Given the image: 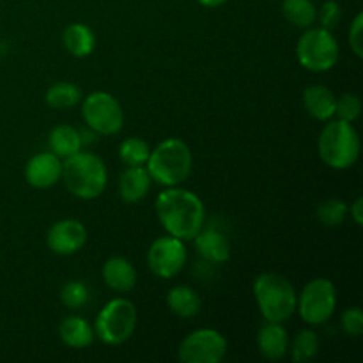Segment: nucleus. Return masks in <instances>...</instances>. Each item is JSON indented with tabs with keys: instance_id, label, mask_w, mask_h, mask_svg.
I'll return each instance as SVG.
<instances>
[{
	"instance_id": "bb28decb",
	"label": "nucleus",
	"mask_w": 363,
	"mask_h": 363,
	"mask_svg": "<svg viewBox=\"0 0 363 363\" xmlns=\"http://www.w3.org/2000/svg\"><path fill=\"white\" fill-rule=\"evenodd\" d=\"M347 213H350V208H347L346 202L339 201V199H328L318 206L315 216H318V222L321 225L339 227L344 223Z\"/></svg>"
},
{
	"instance_id": "f03ea898",
	"label": "nucleus",
	"mask_w": 363,
	"mask_h": 363,
	"mask_svg": "<svg viewBox=\"0 0 363 363\" xmlns=\"http://www.w3.org/2000/svg\"><path fill=\"white\" fill-rule=\"evenodd\" d=\"M66 190L82 201H92L105 191L108 174L101 158L92 152L78 151L62 163V177Z\"/></svg>"
},
{
	"instance_id": "423d86ee",
	"label": "nucleus",
	"mask_w": 363,
	"mask_h": 363,
	"mask_svg": "<svg viewBox=\"0 0 363 363\" xmlns=\"http://www.w3.org/2000/svg\"><path fill=\"white\" fill-rule=\"evenodd\" d=\"M137 330V307L126 298L110 300L94 323V335L108 346H121Z\"/></svg>"
},
{
	"instance_id": "393cba45",
	"label": "nucleus",
	"mask_w": 363,
	"mask_h": 363,
	"mask_svg": "<svg viewBox=\"0 0 363 363\" xmlns=\"http://www.w3.org/2000/svg\"><path fill=\"white\" fill-rule=\"evenodd\" d=\"M149 155H151V147L147 142L138 137L126 138L119 145V158L126 167H144Z\"/></svg>"
},
{
	"instance_id": "f257e3e1",
	"label": "nucleus",
	"mask_w": 363,
	"mask_h": 363,
	"mask_svg": "<svg viewBox=\"0 0 363 363\" xmlns=\"http://www.w3.org/2000/svg\"><path fill=\"white\" fill-rule=\"evenodd\" d=\"M155 208L163 229L181 241H194L204 227V202L190 190L169 186L156 197Z\"/></svg>"
},
{
	"instance_id": "473e14b6",
	"label": "nucleus",
	"mask_w": 363,
	"mask_h": 363,
	"mask_svg": "<svg viewBox=\"0 0 363 363\" xmlns=\"http://www.w3.org/2000/svg\"><path fill=\"white\" fill-rule=\"evenodd\" d=\"M350 213H351V216H353L354 223H357V225H362V223H363V201H362V197H358L357 201L353 202V206L350 208Z\"/></svg>"
},
{
	"instance_id": "c756f323",
	"label": "nucleus",
	"mask_w": 363,
	"mask_h": 363,
	"mask_svg": "<svg viewBox=\"0 0 363 363\" xmlns=\"http://www.w3.org/2000/svg\"><path fill=\"white\" fill-rule=\"evenodd\" d=\"M340 326H342L344 333L350 337H360L363 332V312L362 308L351 307L342 312L340 318Z\"/></svg>"
},
{
	"instance_id": "b1692460",
	"label": "nucleus",
	"mask_w": 363,
	"mask_h": 363,
	"mask_svg": "<svg viewBox=\"0 0 363 363\" xmlns=\"http://www.w3.org/2000/svg\"><path fill=\"white\" fill-rule=\"evenodd\" d=\"M45 99L52 108H73L82 101V89L78 85L71 84V82H57L46 91Z\"/></svg>"
},
{
	"instance_id": "412c9836",
	"label": "nucleus",
	"mask_w": 363,
	"mask_h": 363,
	"mask_svg": "<svg viewBox=\"0 0 363 363\" xmlns=\"http://www.w3.org/2000/svg\"><path fill=\"white\" fill-rule=\"evenodd\" d=\"M82 144H84V140H82L80 131L74 130L73 126H67V124L53 128L48 138L50 151L59 156L60 160H66L82 151Z\"/></svg>"
},
{
	"instance_id": "dca6fc26",
	"label": "nucleus",
	"mask_w": 363,
	"mask_h": 363,
	"mask_svg": "<svg viewBox=\"0 0 363 363\" xmlns=\"http://www.w3.org/2000/svg\"><path fill=\"white\" fill-rule=\"evenodd\" d=\"M337 98L326 85H311L303 91V106L315 121H326L335 117Z\"/></svg>"
},
{
	"instance_id": "1a4fd4ad",
	"label": "nucleus",
	"mask_w": 363,
	"mask_h": 363,
	"mask_svg": "<svg viewBox=\"0 0 363 363\" xmlns=\"http://www.w3.org/2000/svg\"><path fill=\"white\" fill-rule=\"evenodd\" d=\"M82 116L87 126L99 135H116L124 126L123 106L105 91H96L84 99Z\"/></svg>"
},
{
	"instance_id": "2f4dec72",
	"label": "nucleus",
	"mask_w": 363,
	"mask_h": 363,
	"mask_svg": "<svg viewBox=\"0 0 363 363\" xmlns=\"http://www.w3.org/2000/svg\"><path fill=\"white\" fill-rule=\"evenodd\" d=\"M363 14L358 13L350 27V46L358 59L363 57Z\"/></svg>"
},
{
	"instance_id": "6e6552de",
	"label": "nucleus",
	"mask_w": 363,
	"mask_h": 363,
	"mask_svg": "<svg viewBox=\"0 0 363 363\" xmlns=\"http://www.w3.org/2000/svg\"><path fill=\"white\" fill-rule=\"evenodd\" d=\"M337 307V289L332 280L314 279L303 287L296 308L307 325L319 326L330 321Z\"/></svg>"
},
{
	"instance_id": "9b49d317",
	"label": "nucleus",
	"mask_w": 363,
	"mask_h": 363,
	"mask_svg": "<svg viewBox=\"0 0 363 363\" xmlns=\"http://www.w3.org/2000/svg\"><path fill=\"white\" fill-rule=\"evenodd\" d=\"M184 241L174 236H163L152 241L147 250V266L158 279H174L186 264Z\"/></svg>"
},
{
	"instance_id": "7c9ffc66",
	"label": "nucleus",
	"mask_w": 363,
	"mask_h": 363,
	"mask_svg": "<svg viewBox=\"0 0 363 363\" xmlns=\"http://www.w3.org/2000/svg\"><path fill=\"white\" fill-rule=\"evenodd\" d=\"M319 21H321L323 28H328L332 30L333 27L340 23V18H342V9H340V4L335 0H328L321 6V11L318 13Z\"/></svg>"
},
{
	"instance_id": "4be33fe9",
	"label": "nucleus",
	"mask_w": 363,
	"mask_h": 363,
	"mask_svg": "<svg viewBox=\"0 0 363 363\" xmlns=\"http://www.w3.org/2000/svg\"><path fill=\"white\" fill-rule=\"evenodd\" d=\"M167 305L177 318L190 319L201 312V298L191 287L176 286L167 294Z\"/></svg>"
},
{
	"instance_id": "f3484780",
	"label": "nucleus",
	"mask_w": 363,
	"mask_h": 363,
	"mask_svg": "<svg viewBox=\"0 0 363 363\" xmlns=\"http://www.w3.org/2000/svg\"><path fill=\"white\" fill-rule=\"evenodd\" d=\"M151 181L145 167H126L119 177V197L128 204L140 202L151 190Z\"/></svg>"
},
{
	"instance_id": "2eb2a0df",
	"label": "nucleus",
	"mask_w": 363,
	"mask_h": 363,
	"mask_svg": "<svg viewBox=\"0 0 363 363\" xmlns=\"http://www.w3.org/2000/svg\"><path fill=\"white\" fill-rule=\"evenodd\" d=\"M103 282L117 293H128L137 286V269L128 259L110 257L101 269Z\"/></svg>"
},
{
	"instance_id": "39448f33",
	"label": "nucleus",
	"mask_w": 363,
	"mask_h": 363,
	"mask_svg": "<svg viewBox=\"0 0 363 363\" xmlns=\"http://www.w3.org/2000/svg\"><path fill=\"white\" fill-rule=\"evenodd\" d=\"M254 296L259 312L269 323H286L296 311V291L279 273H261L254 282Z\"/></svg>"
},
{
	"instance_id": "4468645a",
	"label": "nucleus",
	"mask_w": 363,
	"mask_h": 363,
	"mask_svg": "<svg viewBox=\"0 0 363 363\" xmlns=\"http://www.w3.org/2000/svg\"><path fill=\"white\" fill-rule=\"evenodd\" d=\"M257 346L262 357L268 358V360H282L289 351V335H287L282 323H266L259 330Z\"/></svg>"
},
{
	"instance_id": "9d476101",
	"label": "nucleus",
	"mask_w": 363,
	"mask_h": 363,
	"mask_svg": "<svg viewBox=\"0 0 363 363\" xmlns=\"http://www.w3.org/2000/svg\"><path fill=\"white\" fill-rule=\"evenodd\" d=\"M227 354V340L218 330L201 328L184 337L177 357L183 363H218Z\"/></svg>"
},
{
	"instance_id": "aec40b11",
	"label": "nucleus",
	"mask_w": 363,
	"mask_h": 363,
	"mask_svg": "<svg viewBox=\"0 0 363 363\" xmlns=\"http://www.w3.org/2000/svg\"><path fill=\"white\" fill-rule=\"evenodd\" d=\"M64 48L73 57L84 59L94 52L96 35L92 28L85 23H71L62 34Z\"/></svg>"
},
{
	"instance_id": "0eeeda50",
	"label": "nucleus",
	"mask_w": 363,
	"mask_h": 363,
	"mask_svg": "<svg viewBox=\"0 0 363 363\" xmlns=\"http://www.w3.org/2000/svg\"><path fill=\"white\" fill-rule=\"evenodd\" d=\"M340 55L339 43L328 28H311L301 34L296 45L298 62L312 73H325L337 64Z\"/></svg>"
},
{
	"instance_id": "6ab92c4d",
	"label": "nucleus",
	"mask_w": 363,
	"mask_h": 363,
	"mask_svg": "<svg viewBox=\"0 0 363 363\" xmlns=\"http://www.w3.org/2000/svg\"><path fill=\"white\" fill-rule=\"evenodd\" d=\"M59 335L60 340L73 350H84L94 342V328L87 319L78 318V315L62 319L59 326Z\"/></svg>"
},
{
	"instance_id": "f8f14e48",
	"label": "nucleus",
	"mask_w": 363,
	"mask_h": 363,
	"mask_svg": "<svg viewBox=\"0 0 363 363\" xmlns=\"http://www.w3.org/2000/svg\"><path fill=\"white\" fill-rule=\"evenodd\" d=\"M87 241V230L84 223L74 218L59 220L46 234V245L57 255H73L82 250Z\"/></svg>"
},
{
	"instance_id": "a211bd4d",
	"label": "nucleus",
	"mask_w": 363,
	"mask_h": 363,
	"mask_svg": "<svg viewBox=\"0 0 363 363\" xmlns=\"http://www.w3.org/2000/svg\"><path fill=\"white\" fill-rule=\"evenodd\" d=\"M195 248L204 261L225 262L230 257V247L227 238L216 229H204L194 238Z\"/></svg>"
},
{
	"instance_id": "20e7f679",
	"label": "nucleus",
	"mask_w": 363,
	"mask_h": 363,
	"mask_svg": "<svg viewBox=\"0 0 363 363\" xmlns=\"http://www.w3.org/2000/svg\"><path fill=\"white\" fill-rule=\"evenodd\" d=\"M318 151L330 169H351L360 158V137L353 123L342 119L326 121L319 135Z\"/></svg>"
},
{
	"instance_id": "ddd939ff",
	"label": "nucleus",
	"mask_w": 363,
	"mask_h": 363,
	"mask_svg": "<svg viewBox=\"0 0 363 363\" xmlns=\"http://www.w3.org/2000/svg\"><path fill=\"white\" fill-rule=\"evenodd\" d=\"M62 177V162L59 156L50 152H38L25 165V179L32 188L46 190L57 184Z\"/></svg>"
},
{
	"instance_id": "a878e982",
	"label": "nucleus",
	"mask_w": 363,
	"mask_h": 363,
	"mask_svg": "<svg viewBox=\"0 0 363 363\" xmlns=\"http://www.w3.org/2000/svg\"><path fill=\"white\" fill-rule=\"evenodd\" d=\"M319 351V339L312 330H301L293 340V350L291 358L296 363H303L312 360Z\"/></svg>"
},
{
	"instance_id": "72a5a7b5",
	"label": "nucleus",
	"mask_w": 363,
	"mask_h": 363,
	"mask_svg": "<svg viewBox=\"0 0 363 363\" xmlns=\"http://www.w3.org/2000/svg\"><path fill=\"white\" fill-rule=\"evenodd\" d=\"M195 2L201 4L202 7H209V9H213V7L223 6V4H225L227 0H195Z\"/></svg>"
},
{
	"instance_id": "7ed1b4c3",
	"label": "nucleus",
	"mask_w": 363,
	"mask_h": 363,
	"mask_svg": "<svg viewBox=\"0 0 363 363\" xmlns=\"http://www.w3.org/2000/svg\"><path fill=\"white\" fill-rule=\"evenodd\" d=\"M191 167L194 156L190 147L179 138H167L160 142L145 163L151 179L163 186H179L190 177Z\"/></svg>"
},
{
	"instance_id": "c85d7f7f",
	"label": "nucleus",
	"mask_w": 363,
	"mask_h": 363,
	"mask_svg": "<svg viewBox=\"0 0 363 363\" xmlns=\"http://www.w3.org/2000/svg\"><path fill=\"white\" fill-rule=\"evenodd\" d=\"M362 113V101L357 94L346 92L340 98H337L335 105V116L339 119L347 121V123H354Z\"/></svg>"
},
{
	"instance_id": "cd10ccee",
	"label": "nucleus",
	"mask_w": 363,
	"mask_h": 363,
	"mask_svg": "<svg viewBox=\"0 0 363 363\" xmlns=\"http://www.w3.org/2000/svg\"><path fill=\"white\" fill-rule=\"evenodd\" d=\"M60 301L71 311L82 308L89 301L87 286L84 282H78V280H71V282L64 284L62 289H60Z\"/></svg>"
},
{
	"instance_id": "5701e85b",
	"label": "nucleus",
	"mask_w": 363,
	"mask_h": 363,
	"mask_svg": "<svg viewBox=\"0 0 363 363\" xmlns=\"http://www.w3.org/2000/svg\"><path fill=\"white\" fill-rule=\"evenodd\" d=\"M282 13L291 25L308 28L318 20V9L312 0H284Z\"/></svg>"
}]
</instances>
